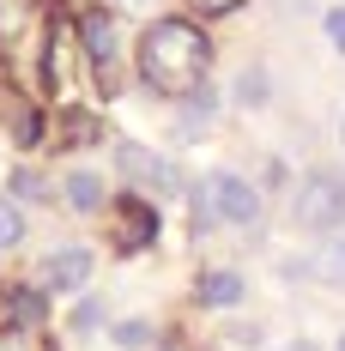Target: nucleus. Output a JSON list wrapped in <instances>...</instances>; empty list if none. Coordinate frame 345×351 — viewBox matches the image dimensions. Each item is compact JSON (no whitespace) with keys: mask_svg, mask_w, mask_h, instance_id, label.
<instances>
[{"mask_svg":"<svg viewBox=\"0 0 345 351\" xmlns=\"http://www.w3.org/2000/svg\"><path fill=\"white\" fill-rule=\"evenodd\" d=\"M206 61H212V43L194 31L188 19H158L152 31L139 36V73H145L158 91H170V97L200 91Z\"/></svg>","mask_w":345,"mask_h":351,"instance_id":"nucleus-1","label":"nucleus"},{"mask_svg":"<svg viewBox=\"0 0 345 351\" xmlns=\"http://www.w3.org/2000/svg\"><path fill=\"white\" fill-rule=\"evenodd\" d=\"M297 224H309V230H340L345 224V176H333V170L303 176V188H297Z\"/></svg>","mask_w":345,"mask_h":351,"instance_id":"nucleus-2","label":"nucleus"},{"mask_svg":"<svg viewBox=\"0 0 345 351\" xmlns=\"http://www.w3.org/2000/svg\"><path fill=\"white\" fill-rule=\"evenodd\" d=\"M206 194H212L218 224H261V194H254L242 176H230V170L206 176Z\"/></svg>","mask_w":345,"mask_h":351,"instance_id":"nucleus-3","label":"nucleus"},{"mask_svg":"<svg viewBox=\"0 0 345 351\" xmlns=\"http://www.w3.org/2000/svg\"><path fill=\"white\" fill-rule=\"evenodd\" d=\"M115 170L128 176L134 188H158V194H170V188H176L170 158H158L152 145H134V140H121V145H115Z\"/></svg>","mask_w":345,"mask_h":351,"instance_id":"nucleus-4","label":"nucleus"},{"mask_svg":"<svg viewBox=\"0 0 345 351\" xmlns=\"http://www.w3.org/2000/svg\"><path fill=\"white\" fill-rule=\"evenodd\" d=\"M91 279V248H55L43 261V291H79Z\"/></svg>","mask_w":345,"mask_h":351,"instance_id":"nucleus-5","label":"nucleus"},{"mask_svg":"<svg viewBox=\"0 0 345 351\" xmlns=\"http://www.w3.org/2000/svg\"><path fill=\"white\" fill-rule=\"evenodd\" d=\"M115 218H121L115 243L128 248V254H134V248H145L152 237H158V218H152V206H145V200H121V206H115Z\"/></svg>","mask_w":345,"mask_h":351,"instance_id":"nucleus-6","label":"nucleus"},{"mask_svg":"<svg viewBox=\"0 0 345 351\" xmlns=\"http://www.w3.org/2000/svg\"><path fill=\"white\" fill-rule=\"evenodd\" d=\"M79 36H85V55H91V67L115 73V25H109L104 12H91V19L79 25Z\"/></svg>","mask_w":345,"mask_h":351,"instance_id":"nucleus-7","label":"nucleus"},{"mask_svg":"<svg viewBox=\"0 0 345 351\" xmlns=\"http://www.w3.org/2000/svg\"><path fill=\"white\" fill-rule=\"evenodd\" d=\"M200 303H206V309H237L242 303V273H230V267L200 273Z\"/></svg>","mask_w":345,"mask_h":351,"instance_id":"nucleus-8","label":"nucleus"},{"mask_svg":"<svg viewBox=\"0 0 345 351\" xmlns=\"http://www.w3.org/2000/svg\"><path fill=\"white\" fill-rule=\"evenodd\" d=\"M0 121H6V134H12L19 145L43 140V121H36V109L25 104V97H0Z\"/></svg>","mask_w":345,"mask_h":351,"instance_id":"nucleus-9","label":"nucleus"},{"mask_svg":"<svg viewBox=\"0 0 345 351\" xmlns=\"http://www.w3.org/2000/svg\"><path fill=\"white\" fill-rule=\"evenodd\" d=\"M212 91H188V104H182V115H176V140H200L212 128Z\"/></svg>","mask_w":345,"mask_h":351,"instance_id":"nucleus-10","label":"nucleus"},{"mask_svg":"<svg viewBox=\"0 0 345 351\" xmlns=\"http://www.w3.org/2000/svg\"><path fill=\"white\" fill-rule=\"evenodd\" d=\"M49 85H55V91L73 85V31H67V25L49 36Z\"/></svg>","mask_w":345,"mask_h":351,"instance_id":"nucleus-11","label":"nucleus"},{"mask_svg":"<svg viewBox=\"0 0 345 351\" xmlns=\"http://www.w3.org/2000/svg\"><path fill=\"white\" fill-rule=\"evenodd\" d=\"M67 200H73L79 212H97V206H104V182H97L91 170H73V176H67Z\"/></svg>","mask_w":345,"mask_h":351,"instance_id":"nucleus-12","label":"nucleus"},{"mask_svg":"<svg viewBox=\"0 0 345 351\" xmlns=\"http://www.w3.org/2000/svg\"><path fill=\"white\" fill-rule=\"evenodd\" d=\"M309 267H315V279H333V285H340L345 279V237H327Z\"/></svg>","mask_w":345,"mask_h":351,"instance_id":"nucleus-13","label":"nucleus"},{"mask_svg":"<svg viewBox=\"0 0 345 351\" xmlns=\"http://www.w3.org/2000/svg\"><path fill=\"white\" fill-rule=\"evenodd\" d=\"M109 339H115L121 351H145V346H152V321H115Z\"/></svg>","mask_w":345,"mask_h":351,"instance_id":"nucleus-14","label":"nucleus"},{"mask_svg":"<svg viewBox=\"0 0 345 351\" xmlns=\"http://www.w3.org/2000/svg\"><path fill=\"white\" fill-rule=\"evenodd\" d=\"M6 315L19 321V327L43 321V291H12V297H6Z\"/></svg>","mask_w":345,"mask_h":351,"instance_id":"nucleus-15","label":"nucleus"},{"mask_svg":"<svg viewBox=\"0 0 345 351\" xmlns=\"http://www.w3.org/2000/svg\"><path fill=\"white\" fill-rule=\"evenodd\" d=\"M267 97H273V85H267V73H261V67H248V73H242V85H237V104L261 109Z\"/></svg>","mask_w":345,"mask_h":351,"instance_id":"nucleus-16","label":"nucleus"},{"mask_svg":"<svg viewBox=\"0 0 345 351\" xmlns=\"http://www.w3.org/2000/svg\"><path fill=\"white\" fill-rule=\"evenodd\" d=\"M19 237H25V212H19V200L6 194V200H0V248H12Z\"/></svg>","mask_w":345,"mask_h":351,"instance_id":"nucleus-17","label":"nucleus"},{"mask_svg":"<svg viewBox=\"0 0 345 351\" xmlns=\"http://www.w3.org/2000/svg\"><path fill=\"white\" fill-rule=\"evenodd\" d=\"M12 194H19V200H49V182L36 170H12Z\"/></svg>","mask_w":345,"mask_h":351,"instance_id":"nucleus-18","label":"nucleus"},{"mask_svg":"<svg viewBox=\"0 0 345 351\" xmlns=\"http://www.w3.org/2000/svg\"><path fill=\"white\" fill-rule=\"evenodd\" d=\"M67 140L73 145H91V140H97V121H91L85 109H73V115H67Z\"/></svg>","mask_w":345,"mask_h":351,"instance_id":"nucleus-19","label":"nucleus"},{"mask_svg":"<svg viewBox=\"0 0 345 351\" xmlns=\"http://www.w3.org/2000/svg\"><path fill=\"white\" fill-rule=\"evenodd\" d=\"M327 43L345 55V6H333V12H327Z\"/></svg>","mask_w":345,"mask_h":351,"instance_id":"nucleus-20","label":"nucleus"},{"mask_svg":"<svg viewBox=\"0 0 345 351\" xmlns=\"http://www.w3.org/2000/svg\"><path fill=\"white\" fill-rule=\"evenodd\" d=\"M97 321H104V303H79V315H73V327H79V333H91Z\"/></svg>","mask_w":345,"mask_h":351,"instance_id":"nucleus-21","label":"nucleus"},{"mask_svg":"<svg viewBox=\"0 0 345 351\" xmlns=\"http://www.w3.org/2000/svg\"><path fill=\"white\" fill-rule=\"evenodd\" d=\"M194 6H200V12H237L242 0H194Z\"/></svg>","mask_w":345,"mask_h":351,"instance_id":"nucleus-22","label":"nucleus"},{"mask_svg":"<svg viewBox=\"0 0 345 351\" xmlns=\"http://www.w3.org/2000/svg\"><path fill=\"white\" fill-rule=\"evenodd\" d=\"M278 351H321L315 339H291V346H278Z\"/></svg>","mask_w":345,"mask_h":351,"instance_id":"nucleus-23","label":"nucleus"},{"mask_svg":"<svg viewBox=\"0 0 345 351\" xmlns=\"http://www.w3.org/2000/svg\"><path fill=\"white\" fill-rule=\"evenodd\" d=\"M340 145H345V115H340Z\"/></svg>","mask_w":345,"mask_h":351,"instance_id":"nucleus-24","label":"nucleus"},{"mask_svg":"<svg viewBox=\"0 0 345 351\" xmlns=\"http://www.w3.org/2000/svg\"><path fill=\"white\" fill-rule=\"evenodd\" d=\"M340 351H345V333H340Z\"/></svg>","mask_w":345,"mask_h":351,"instance_id":"nucleus-25","label":"nucleus"}]
</instances>
